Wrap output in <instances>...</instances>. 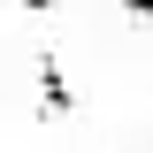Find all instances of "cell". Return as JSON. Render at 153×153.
I'll return each instance as SVG.
<instances>
[{
    "instance_id": "1",
    "label": "cell",
    "mask_w": 153,
    "mask_h": 153,
    "mask_svg": "<svg viewBox=\"0 0 153 153\" xmlns=\"http://www.w3.org/2000/svg\"><path fill=\"white\" fill-rule=\"evenodd\" d=\"M69 107H76V92L61 84V61H54V54H38V115L54 123V115H69Z\"/></svg>"
},
{
    "instance_id": "3",
    "label": "cell",
    "mask_w": 153,
    "mask_h": 153,
    "mask_svg": "<svg viewBox=\"0 0 153 153\" xmlns=\"http://www.w3.org/2000/svg\"><path fill=\"white\" fill-rule=\"evenodd\" d=\"M115 8H123V16H146V23H153V0H115Z\"/></svg>"
},
{
    "instance_id": "2",
    "label": "cell",
    "mask_w": 153,
    "mask_h": 153,
    "mask_svg": "<svg viewBox=\"0 0 153 153\" xmlns=\"http://www.w3.org/2000/svg\"><path fill=\"white\" fill-rule=\"evenodd\" d=\"M8 8H23V16H54L61 0H8Z\"/></svg>"
}]
</instances>
